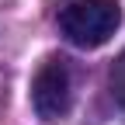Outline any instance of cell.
Returning a JSON list of instances; mask_svg holds the SVG:
<instances>
[{"label": "cell", "instance_id": "obj_1", "mask_svg": "<svg viewBox=\"0 0 125 125\" xmlns=\"http://www.w3.org/2000/svg\"><path fill=\"white\" fill-rule=\"evenodd\" d=\"M56 24L73 45L97 49L118 31L122 7L118 0H62L56 10Z\"/></svg>", "mask_w": 125, "mask_h": 125}, {"label": "cell", "instance_id": "obj_2", "mask_svg": "<svg viewBox=\"0 0 125 125\" xmlns=\"http://www.w3.org/2000/svg\"><path fill=\"white\" fill-rule=\"evenodd\" d=\"M73 104V73L62 56H49L31 80V108L42 122H62Z\"/></svg>", "mask_w": 125, "mask_h": 125}, {"label": "cell", "instance_id": "obj_3", "mask_svg": "<svg viewBox=\"0 0 125 125\" xmlns=\"http://www.w3.org/2000/svg\"><path fill=\"white\" fill-rule=\"evenodd\" d=\"M108 87H111V97L125 108V52L111 62V70H108Z\"/></svg>", "mask_w": 125, "mask_h": 125}]
</instances>
